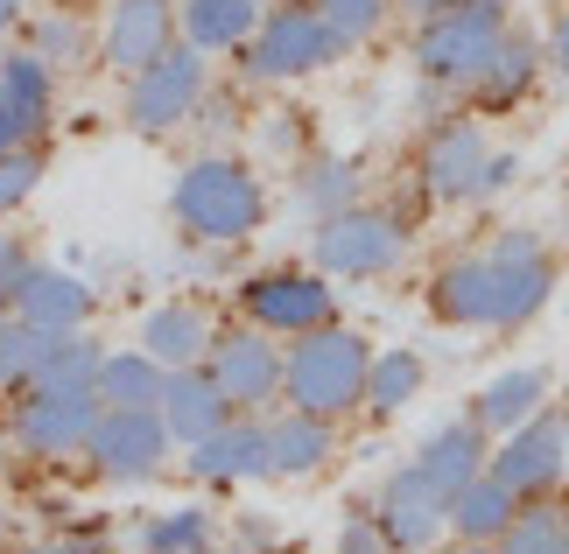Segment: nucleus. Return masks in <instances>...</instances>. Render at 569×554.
<instances>
[{"instance_id":"24","label":"nucleus","mask_w":569,"mask_h":554,"mask_svg":"<svg viewBox=\"0 0 569 554\" xmlns=\"http://www.w3.org/2000/svg\"><path fill=\"white\" fill-rule=\"evenodd\" d=\"M260 29V8L253 0H177V36L190 50H247V36Z\"/></svg>"},{"instance_id":"28","label":"nucleus","mask_w":569,"mask_h":554,"mask_svg":"<svg viewBox=\"0 0 569 554\" xmlns=\"http://www.w3.org/2000/svg\"><path fill=\"white\" fill-rule=\"evenodd\" d=\"M162 386H169V372L148 351H106L92 393H99V407H162Z\"/></svg>"},{"instance_id":"7","label":"nucleus","mask_w":569,"mask_h":554,"mask_svg":"<svg viewBox=\"0 0 569 554\" xmlns=\"http://www.w3.org/2000/svg\"><path fill=\"white\" fill-rule=\"evenodd\" d=\"M239 309H247V323L268 330V338H302V330L338 323V288H331V274L268 268V274L239 281Z\"/></svg>"},{"instance_id":"19","label":"nucleus","mask_w":569,"mask_h":554,"mask_svg":"<svg viewBox=\"0 0 569 554\" xmlns=\"http://www.w3.org/2000/svg\"><path fill=\"white\" fill-rule=\"evenodd\" d=\"M211 344H218V330H211V316H204L197 302H162V309H148V316H141V351H148L162 372L204 365Z\"/></svg>"},{"instance_id":"13","label":"nucleus","mask_w":569,"mask_h":554,"mask_svg":"<svg viewBox=\"0 0 569 554\" xmlns=\"http://www.w3.org/2000/svg\"><path fill=\"white\" fill-rule=\"evenodd\" d=\"M57 113V71L36 50L0 57V148H36Z\"/></svg>"},{"instance_id":"8","label":"nucleus","mask_w":569,"mask_h":554,"mask_svg":"<svg viewBox=\"0 0 569 554\" xmlns=\"http://www.w3.org/2000/svg\"><path fill=\"white\" fill-rule=\"evenodd\" d=\"M486 471L507 484L513 498H541V492H556V484L569 477V414H562V407L528 414L513 435H499V450H492Z\"/></svg>"},{"instance_id":"27","label":"nucleus","mask_w":569,"mask_h":554,"mask_svg":"<svg viewBox=\"0 0 569 554\" xmlns=\"http://www.w3.org/2000/svg\"><path fill=\"white\" fill-rule=\"evenodd\" d=\"M513 520H520V498H513V492H507V484H499L492 471H478V477L465 484V492L450 498V526H457L465 541H499Z\"/></svg>"},{"instance_id":"3","label":"nucleus","mask_w":569,"mask_h":554,"mask_svg":"<svg viewBox=\"0 0 569 554\" xmlns=\"http://www.w3.org/2000/svg\"><path fill=\"white\" fill-rule=\"evenodd\" d=\"M507 29H513V0H450L415 29V71L436 92H471V78L492 63Z\"/></svg>"},{"instance_id":"4","label":"nucleus","mask_w":569,"mask_h":554,"mask_svg":"<svg viewBox=\"0 0 569 554\" xmlns=\"http://www.w3.org/2000/svg\"><path fill=\"white\" fill-rule=\"evenodd\" d=\"M352 50L331 21H323L310 0H281V8H260V29L247 36L239 50V71L253 84H296V78H317Z\"/></svg>"},{"instance_id":"1","label":"nucleus","mask_w":569,"mask_h":554,"mask_svg":"<svg viewBox=\"0 0 569 554\" xmlns=\"http://www.w3.org/2000/svg\"><path fill=\"white\" fill-rule=\"evenodd\" d=\"M169 211H177V225L197 246H239V239H253L260 218H268V190H260V175L247 162H232V154H197L177 175V190H169Z\"/></svg>"},{"instance_id":"33","label":"nucleus","mask_w":569,"mask_h":554,"mask_svg":"<svg viewBox=\"0 0 569 554\" xmlns=\"http://www.w3.org/2000/svg\"><path fill=\"white\" fill-rule=\"evenodd\" d=\"M310 8L331 21V29L345 42H373L387 29V14H393V0H310Z\"/></svg>"},{"instance_id":"30","label":"nucleus","mask_w":569,"mask_h":554,"mask_svg":"<svg viewBox=\"0 0 569 554\" xmlns=\"http://www.w3.org/2000/svg\"><path fill=\"white\" fill-rule=\"evenodd\" d=\"M29 50L50 63V71H78V63L99 50V36L84 29V14H78V8H42V21L29 29Z\"/></svg>"},{"instance_id":"17","label":"nucleus","mask_w":569,"mask_h":554,"mask_svg":"<svg viewBox=\"0 0 569 554\" xmlns=\"http://www.w3.org/2000/svg\"><path fill=\"white\" fill-rule=\"evenodd\" d=\"M492 463V450H486V429L465 414V421H443V429H429L422 435V450H415V471H422L443 498H457L465 484L478 477Z\"/></svg>"},{"instance_id":"15","label":"nucleus","mask_w":569,"mask_h":554,"mask_svg":"<svg viewBox=\"0 0 569 554\" xmlns=\"http://www.w3.org/2000/svg\"><path fill=\"white\" fill-rule=\"evenodd\" d=\"M373 520H380V534L387 547H401V554H422L436 534L450 526V498L436 492V484L415 471V463H401L387 484H380V505H373Z\"/></svg>"},{"instance_id":"16","label":"nucleus","mask_w":569,"mask_h":554,"mask_svg":"<svg viewBox=\"0 0 569 554\" xmlns=\"http://www.w3.org/2000/svg\"><path fill=\"white\" fill-rule=\"evenodd\" d=\"M99 429V393H36L14 407V442L29 456H71Z\"/></svg>"},{"instance_id":"5","label":"nucleus","mask_w":569,"mask_h":554,"mask_svg":"<svg viewBox=\"0 0 569 554\" xmlns=\"http://www.w3.org/2000/svg\"><path fill=\"white\" fill-rule=\"evenodd\" d=\"M211 92V63L204 50H190V42H177V50H162L148 71L127 78V127L134 134H177V127L197 120V105H204Z\"/></svg>"},{"instance_id":"31","label":"nucleus","mask_w":569,"mask_h":554,"mask_svg":"<svg viewBox=\"0 0 569 554\" xmlns=\"http://www.w3.org/2000/svg\"><path fill=\"white\" fill-rule=\"evenodd\" d=\"M429 365L422 351H373V372H366V407L373 414H401L415 393H422Z\"/></svg>"},{"instance_id":"42","label":"nucleus","mask_w":569,"mask_h":554,"mask_svg":"<svg viewBox=\"0 0 569 554\" xmlns=\"http://www.w3.org/2000/svg\"><path fill=\"white\" fill-rule=\"evenodd\" d=\"M14 21H21V0H0V36H8Z\"/></svg>"},{"instance_id":"46","label":"nucleus","mask_w":569,"mask_h":554,"mask_svg":"<svg viewBox=\"0 0 569 554\" xmlns=\"http://www.w3.org/2000/svg\"><path fill=\"white\" fill-rule=\"evenodd\" d=\"M253 8H281V0H253Z\"/></svg>"},{"instance_id":"22","label":"nucleus","mask_w":569,"mask_h":554,"mask_svg":"<svg viewBox=\"0 0 569 554\" xmlns=\"http://www.w3.org/2000/svg\"><path fill=\"white\" fill-rule=\"evenodd\" d=\"M541 42L535 36H520V29H507V42L492 50V63L471 78V105H486V113H507V105H520L535 92V78H541Z\"/></svg>"},{"instance_id":"10","label":"nucleus","mask_w":569,"mask_h":554,"mask_svg":"<svg viewBox=\"0 0 569 554\" xmlns=\"http://www.w3.org/2000/svg\"><path fill=\"white\" fill-rule=\"evenodd\" d=\"M492 268V330H520L549 309V288H556V260L541 253V239L528 225H513L499 246L486 253Z\"/></svg>"},{"instance_id":"12","label":"nucleus","mask_w":569,"mask_h":554,"mask_svg":"<svg viewBox=\"0 0 569 554\" xmlns=\"http://www.w3.org/2000/svg\"><path fill=\"white\" fill-rule=\"evenodd\" d=\"M204 372L232 401V414H253V407L281 401V344H268V330H253V323L232 330V338H218Z\"/></svg>"},{"instance_id":"9","label":"nucleus","mask_w":569,"mask_h":554,"mask_svg":"<svg viewBox=\"0 0 569 554\" xmlns=\"http://www.w3.org/2000/svg\"><path fill=\"white\" fill-rule=\"evenodd\" d=\"M169 450H177V435L162 429L156 407H99V429H92V442H84V456H92L99 477H113V484L156 477L169 463Z\"/></svg>"},{"instance_id":"34","label":"nucleus","mask_w":569,"mask_h":554,"mask_svg":"<svg viewBox=\"0 0 569 554\" xmlns=\"http://www.w3.org/2000/svg\"><path fill=\"white\" fill-rule=\"evenodd\" d=\"M562 534H569L562 513H520L499 534V554H562Z\"/></svg>"},{"instance_id":"11","label":"nucleus","mask_w":569,"mask_h":554,"mask_svg":"<svg viewBox=\"0 0 569 554\" xmlns=\"http://www.w3.org/2000/svg\"><path fill=\"white\" fill-rule=\"evenodd\" d=\"M177 0H113L106 8V29H99V63L120 78L148 71L162 50H177Z\"/></svg>"},{"instance_id":"21","label":"nucleus","mask_w":569,"mask_h":554,"mask_svg":"<svg viewBox=\"0 0 569 554\" xmlns=\"http://www.w3.org/2000/svg\"><path fill=\"white\" fill-rule=\"evenodd\" d=\"M190 477L204 484H239V477H268V421H226L218 435L190 442Z\"/></svg>"},{"instance_id":"18","label":"nucleus","mask_w":569,"mask_h":554,"mask_svg":"<svg viewBox=\"0 0 569 554\" xmlns=\"http://www.w3.org/2000/svg\"><path fill=\"white\" fill-rule=\"evenodd\" d=\"M156 414H162V429L190 450V442H204V435L226 429V421H232V401L218 393V380H211L204 365H183V372H169V386H162V407H156Z\"/></svg>"},{"instance_id":"38","label":"nucleus","mask_w":569,"mask_h":554,"mask_svg":"<svg viewBox=\"0 0 569 554\" xmlns=\"http://www.w3.org/2000/svg\"><path fill=\"white\" fill-rule=\"evenodd\" d=\"M338 554H387L380 520L373 513H352V520H345V534H338Z\"/></svg>"},{"instance_id":"37","label":"nucleus","mask_w":569,"mask_h":554,"mask_svg":"<svg viewBox=\"0 0 569 554\" xmlns=\"http://www.w3.org/2000/svg\"><path fill=\"white\" fill-rule=\"evenodd\" d=\"M29 246L21 239H0V309H14V295H21V281H29Z\"/></svg>"},{"instance_id":"23","label":"nucleus","mask_w":569,"mask_h":554,"mask_svg":"<svg viewBox=\"0 0 569 554\" xmlns=\"http://www.w3.org/2000/svg\"><path fill=\"white\" fill-rule=\"evenodd\" d=\"M331 450H338V435H331L323 414L289 407V414L268 421V477H310V471L331 463Z\"/></svg>"},{"instance_id":"20","label":"nucleus","mask_w":569,"mask_h":554,"mask_svg":"<svg viewBox=\"0 0 569 554\" xmlns=\"http://www.w3.org/2000/svg\"><path fill=\"white\" fill-rule=\"evenodd\" d=\"M14 316L29 330H42V338L84 330V316H92V288H84L78 274H63V268H29V281H21V295H14Z\"/></svg>"},{"instance_id":"43","label":"nucleus","mask_w":569,"mask_h":554,"mask_svg":"<svg viewBox=\"0 0 569 554\" xmlns=\"http://www.w3.org/2000/svg\"><path fill=\"white\" fill-rule=\"evenodd\" d=\"M465 554H499V547L492 541H465Z\"/></svg>"},{"instance_id":"26","label":"nucleus","mask_w":569,"mask_h":554,"mask_svg":"<svg viewBox=\"0 0 569 554\" xmlns=\"http://www.w3.org/2000/svg\"><path fill=\"white\" fill-rule=\"evenodd\" d=\"M99 365H106V351L84 338V330H63V338H42V351H36V365H29L21 386H36V393H92Z\"/></svg>"},{"instance_id":"39","label":"nucleus","mask_w":569,"mask_h":554,"mask_svg":"<svg viewBox=\"0 0 569 554\" xmlns=\"http://www.w3.org/2000/svg\"><path fill=\"white\" fill-rule=\"evenodd\" d=\"M513 175H520V154H492V162H486V175H478V197H471V204H486V197L513 190Z\"/></svg>"},{"instance_id":"36","label":"nucleus","mask_w":569,"mask_h":554,"mask_svg":"<svg viewBox=\"0 0 569 554\" xmlns=\"http://www.w3.org/2000/svg\"><path fill=\"white\" fill-rule=\"evenodd\" d=\"M36 183H42V154L36 148H0V211L29 204Z\"/></svg>"},{"instance_id":"44","label":"nucleus","mask_w":569,"mask_h":554,"mask_svg":"<svg viewBox=\"0 0 569 554\" xmlns=\"http://www.w3.org/2000/svg\"><path fill=\"white\" fill-rule=\"evenodd\" d=\"M0 471H8V435H0Z\"/></svg>"},{"instance_id":"32","label":"nucleus","mask_w":569,"mask_h":554,"mask_svg":"<svg viewBox=\"0 0 569 554\" xmlns=\"http://www.w3.org/2000/svg\"><path fill=\"white\" fill-rule=\"evenodd\" d=\"M141 541H148V554H204V547H211V513H197V505L156 513Z\"/></svg>"},{"instance_id":"40","label":"nucleus","mask_w":569,"mask_h":554,"mask_svg":"<svg viewBox=\"0 0 569 554\" xmlns=\"http://www.w3.org/2000/svg\"><path fill=\"white\" fill-rule=\"evenodd\" d=\"M541 57H549V71H562V78H569V14H556V21H549V42H541Z\"/></svg>"},{"instance_id":"25","label":"nucleus","mask_w":569,"mask_h":554,"mask_svg":"<svg viewBox=\"0 0 569 554\" xmlns=\"http://www.w3.org/2000/svg\"><path fill=\"white\" fill-rule=\"evenodd\" d=\"M549 407V372L541 365H513V372H499V380L471 401V421L486 435H513L528 414H541Z\"/></svg>"},{"instance_id":"6","label":"nucleus","mask_w":569,"mask_h":554,"mask_svg":"<svg viewBox=\"0 0 569 554\" xmlns=\"http://www.w3.org/2000/svg\"><path fill=\"white\" fill-rule=\"evenodd\" d=\"M310 253H317V274H338V281H373V274H393V268H401L408 232H401V218L352 204V211H338V218H317Z\"/></svg>"},{"instance_id":"2","label":"nucleus","mask_w":569,"mask_h":554,"mask_svg":"<svg viewBox=\"0 0 569 554\" xmlns=\"http://www.w3.org/2000/svg\"><path fill=\"white\" fill-rule=\"evenodd\" d=\"M366 372H373V344L345 323H323V330H302L296 351L281 359V401L302 407V414H352L366 407Z\"/></svg>"},{"instance_id":"41","label":"nucleus","mask_w":569,"mask_h":554,"mask_svg":"<svg viewBox=\"0 0 569 554\" xmlns=\"http://www.w3.org/2000/svg\"><path fill=\"white\" fill-rule=\"evenodd\" d=\"M393 8H408L415 21H422V14H436V8H450V0H393Z\"/></svg>"},{"instance_id":"47","label":"nucleus","mask_w":569,"mask_h":554,"mask_svg":"<svg viewBox=\"0 0 569 554\" xmlns=\"http://www.w3.org/2000/svg\"><path fill=\"white\" fill-rule=\"evenodd\" d=\"M562 554H569V534H562Z\"/></svg>"},{"instance_id":"29","label":"nucleus","mask_w":569,"mask_h":554,"mask_svg":"<svg viewBox=\"0 0 569 554\" xmlns=\"http://www.w3.org/2000/svg\"><path fill=\"white\" fill-rule=\"evenodd\" d=\"M296 197H302V211H317V218L352 211L359 204V162L352 154H317V162H302Z\"/></svg>"},{"instance_id":"35","label":"nucleus","mask_w":569,"mask_h":554,"mask_svg":"<svg viewBox=\"0 0 569 554\" xmlns=\"http://www.w3.org/2000/svg\"><path fill=\"white\" fill-rule=\"evenodd\" d=\"M36 351H42V330H29L14 309H0V380H29Z\"/></svg>"},{"instance_id":"45","label":"nucleus","mask_w":569,"mask_h":554,"mask_svg":"<svg viewBox=\"0 0 569 554\" xmlns=\"http://www.w3.org/2000/svg\"><path fill=\"white\" fill-rule=\"evenodd\" d=\"M57 8H84V0H57Z\"/></svg>"},{"instance_id":"14","label":"nucleus","mask_w":569,"mask_h":554,"mask_svg":"<svg viewBox=\"0 0 569 554\" xmlns=\"http://www.w3.org/2000/svg\"><path fill=\"white\" fill-rule=\"evenodd\" d=\"M486 162H492L486 127L478 120H443V127H429V141H422V190L436 204H471Z\"/></svg>"}]
</instances>
